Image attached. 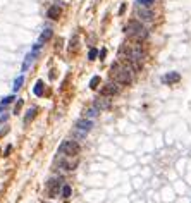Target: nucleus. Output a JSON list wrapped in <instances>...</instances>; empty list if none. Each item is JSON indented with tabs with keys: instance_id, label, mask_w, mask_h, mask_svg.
I'll return each mask as SVG.
<instances>
[{
	"instance_id": "412c9836",
	"label": "nucleus",
	"mask_w": 191,
	"mask_h": 203,
	"mask_svg": "<svg viewBox=\"0 0 191 203\" xmlns=\"http://www.w3.org/2000/svg\"><path fill=\"white\" fill-rule=\"evenodd\" d=\"M100 83V78L98 76H95V78H91V81H90V88H96V84Z\"/></svg>"
},
{
	"instance_id": "a211bd4d",
	"label": "nucleus",
	"mask_w": 191,
	"mask_h": 203,
	"mask_svg": "<svg viewBox=\"0 0 191 203\" xmlns=\"http://www.w3.org/2000/svg\"><path fill=\"white\" fill-rule=\"evenodd\" d=\"M14 100V96L10 95V96H5V98H2V102H0V107H5V105H9L10 102Z\"/></svg>"
},
{
	"instance_id": "4468645a",
	"label": "nucleus",
	"mask_w": 191,
	"mask_h": 203,
	"mask_svg": "<svg viewBox=\"0 0 191 203\" xmlns=\"http://www.w3.org/2000/svg\"><path fill=\"white\" fill-rule=\"evenodd\" d=\"M98 112H100V110H98L96 107H91V108H88L86 112H84V117H86V119H91V117L98 115Z\"/></svg>"
},
{
	"instance_id": "ddd939ff",
	"label": "nucleus",
	"mask_w": 191,
	"mask_h": 203,
	"mask_svg": "<svg viewBox=\"0 0 191 203\" xmlns=\"http://www.w3.org/2000/svg\"><path fill=\"white\" fill-rule=\"evenodd\" d=\"M33 93H35L36 96H41V95H43V83H41V81L36 83L35 88H33Z\"/></svg>"
},
{
	"instance_id": "9b49d317",
	"label": "nucleus",
	"mask_w": 191,
	"mask_h": 203,
	"mask_svg": "<svg viewBox=\"0 0 191 203\" xmlns=\"http://www.w3.org/2000/svg\"><path fill=\"white\" fill-rule=\"evenodd\" d=\"M36 57V52H29L26 55V59H24V64H22V72H26L28 69H29V65H31V62H33V59Z\"/></svg>"
},
{
	"instance_id": "1a4fd4ad",
	"label": "nucleus",
	"mask_w": 191,
	"mask_h": 203,
	"mask_svg": "<svg viewBox=\"0 0 191 203\" xmlns=\"http://www.w3.org/2000/svg\"><path fill=\"white\" fill-rule=\"evenodd\" d=\"M95 107L98 108V110H103V108H109V107H110V100H109V98H105V95H103L102 98H96V102H95Z\"/></svg>"
},
{
	"instance_id": "20e7f679",
	"label": "nucleus",
	"mask_w": 191,
	"mask_h": 203,
	"mask_svg": "<svg viewBox=\"0 0 191 203\" xmlns=\"http://www.w3.org/2000/svg\"><path fill=\"white\" fill-rule=\"evenodd\" d=\"M119 91V86L115 84V83H109V84H105L103 88H102V95H105V96H112V95H115Z\"/></svg>"
},
{
	"instance_id": "9d476101",
	"label": "nucleus",
	"mask_w": 191,
	"mask_h": 203,
	"mask_svg": "<svg viewBox=\"0 0 191 203\" xmlns=\"http://www.w3.org/2000/svg\"><path fill=\"white\" fill-rule=\"evenodd\" d=\"M59 16H60V7L59 5H52L47 12V18H50V19H59Z\"/></svg>"
},
{
	"instance_id": "aec40b11",
	"label": "nucleus",
	"mask_w": 191,
	"mask_h": 203,
	"mask_svg": "<svg viewBox=\"0 0 191 203\" xmlns=\"http://www.w3.org/2000/svg\"><path fill=\"white\" fill-rule=\"evenodd\" d=\"M96 55H98V50H96V48H91L90 53H88V59H90V61H95Z\"/></svg>"
},
{
	"instance_id": "423d86ee",
	"label": "nucleus",
	"mask_w": 191,
	"mask_h": 203,
	"mask_svg": "<svg viewBox=\"0 0 191 203\" xmlns=\"http://www.w3.org/2000/svg\"><path fill=\"white\" fill-rule=\"evenodd\" d=\"M146 36H148V31L145 29V28H139V29L136 31L134 35H131V38L134 40L136 43H141L143 40H146Z\"/></svg>"
},
{
	"instance_id": "6e6552de",
	"label": "nucleus",
	"mask_w": 191,
	"mask_h": 203,
	"mask_svg": "<svg viewBox=\"0 0 191 203\" xmlns=\"http://www.w3.org/2000/svg\"><path fill=\"white\" fill-rule=\"evenodd\" d=\"M138 18L139 19H145V21H150L153 18V12L150 9H145V7H139L138 9Z\"/></svg>"
},
{
	"instance_id": "dca6fc26",
	"label": "nucleus",
	"mask_w": 191,
	"mask_h": 203,
	"mask_svg": "<svg viewBox=\"0 0 191 203\" xmlns=\"http://www.w3.org/2000/svg\"><path fill=\"white\" fill-rule=\"evenodd\" d=\"M35 114H36V108H35V107H31L29 110L26 112V117H24V122H29L31 119L35 117Z\"/></svg>"
},
{
	"instance_id": "7ed1b4c3",
	"label": "nucleus",
	"mask_w": 191,
	"mask_h": 203,
	"mask_svg": "<svg viewBox=\"0 0 191 203\" xmlns=\"http://www.w3.org/2000/svg\"><path fill=\"white\" fill-rule=\"evenodd\" d=\"M91 127H93V122H91V119H86V117H84V119H79V121L76 122V129L81 131L83 134H86Z\"/></svg>"
},
{
	"instance_id": "4be33fe9",
	"label": "nucleus",
	"mask_w": 191,
	"mask_h": 203,
	"mask_svg": "<svg viewBox=\"0 0 191 203\" xmlns=\"http://www.w3.org/2000/svg\"><path fill=\"white\" fill-rule=\"evenodd\" d=\"M141 5H150V4H153V0H138Z\"/></svg>"
},
{
	"instance_id": "f3484780",
	"label": "nucleus",
	"mask_w": 191,
	"mask_h": 203,
	"mask_svg": "<svg viewBox=\"0 0 191 203\" xmlns=\"http://www.w3.org/2000/svg\"><path fill=\"white\" fill-rule=\"evenodd\" d=\"M22 83H24V76H19V78L14 81V91H18L19 88L22 86Z\"/></svg>"
},
{
	"instance_id": "2eb2a0df",
	"label": "nucleus",
	"mask_w": 191,
	"mask_h": 203,
	"mask_svg": "<svg viewBox=\"0 0 191 203\" xmlns=\"http://www.w3.org/2000/svg\"><path fill=\"white\" fill-rule=\"evenodd\" d=\"M50 36H52V29H45L43 33H41V36H40V41L38 43H43V41H47V40H50Z\"/></svg>"
},
{
	"instance_id": "0eeeda50",
	"label": "nucleus",
	"mask_w": 191,
	"mask_h": 203,
	"mask_svg": "<svg viewBox=\"0 0 191 203\" xmlns=\"http://www.w3.org/2000/svg\"><path fill=\"white\" fill-rule=\"evenodd\" d=\"M59 188H60V181H55V179L47 184V191H48L50 196H55V194L59 193Z\"/></svg>"
},
{
	"instance_id": "f03ea898",
	"label": "nucleus",
	"mask_w": 191,
	"mask_h": 203,
	"mask_svg": "<svg viewBox=\"0 0 191 203\" xmlns=\"http://www.w3.org/2000/svg\"><path fill=\"white\" fill-rule=\"evenodd\" d=\"M79 150H81V148H79V145L76 141H71V139H67V141H64L60 145V146H59V151H60L62 155H65V157H71V158H72V157H76L79 153Z\"/></svg>"
},
{
	"instance_id": "6ab92c4d",
	"label": "nucleus",
	"mask_w": 191,
	"mask_h": 203,
	"mask_svg": "<svg viewBox=\"0 0 191 203\" xmlns=\"http://www.w3.org/2000/svg\"><path fill=\"white\" fill-rule=\"evenodd\" d=\"M62 196H64V198H69L71 196V186L65 184L64 188H62Z\"/></svg>"
},
{
	"instance_id": "39448f33",
	"label": "nucleus",
	"mask_w": 191,
	"mask_h": 203,
	"mask_svg": "<svg viewBox=\"0 0 191 203\" xmlns=\"http://www.w3.org/2000/svg\"><path fill=\"white\" fill-rule=\"evenodd\" d=\"M139 28H143V26H141V22H138V21H129V22H127V26L124 28V31H126L127 35L131 36V35H134Z\"/></svg>"
},
{
	"instance_id": "5701e85b",
	"label": "nucleus",
	"mask_w": 191,
	"mask_h": 203,
	"mask_svg": "<svg viewBox=\"0 0 191 203\" xmlns=\"http://www.w3.org/2000/svg\"><path fill=\"white\" fill-rule=\"evenodd\" d=\"M5 119H7V115H5V114H4V115H0V122H2V121H5Z\"/></svg>"
},
{
	"instance_id": "f8f14e48",
	"label": "nucleus",
	"mask_w": 191,
	"mask_h": 203,
	"mask_svg": "<svg viewBox=\"0 0 191 203\" xmlns=\"http://www.w3.org/2000/svg\"><path fill=\"white\" fill-rule=\"evenodd\" d=\"M179 79H181V76H179L177 72H169V74H167V76L164 78V81L169 83V84H172V83H177Z\"/></svg>"
},
{
	"instance_id": "f257e3e1",
	"label": "nucleus",
	"mask_w": 191,
	"mask_h": 203,
	"mask_svg": "<svg viewBox=\"0 0 191 203\" xmlns=\"http://www.w3.org/2000/svg\"><path fill=\"white\" fill-rule=\"evenodd\" d=\"M112 76L115 79V83H121V84H129L133 81V67L131 65H119L114 64L112 65Z\"/></svg>"
}]
</instances>
